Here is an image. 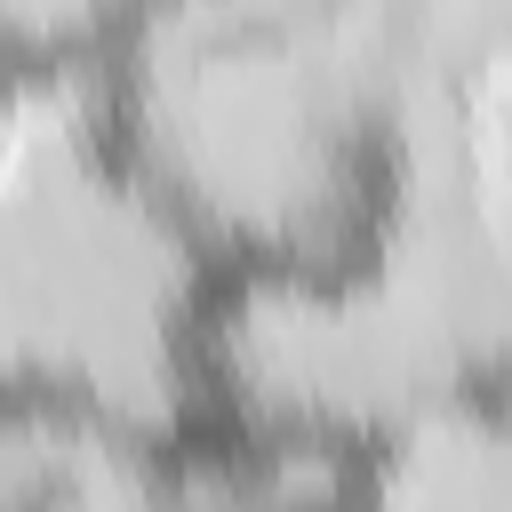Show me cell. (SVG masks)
<instances>
[{"label":"cell","instance_id":"obj_1","mask_svg":"<svg viewBox=\"0 0 512 512\" xmlns=\"http://www.w3.org/2000/svg\"><path fill=\"white\" fill-rule=\"evenodd\" d=\"M80 88L112 184L184 240L192 280L336 272L448 192H504L496 8H112Z\"/></svg>","mask_w":512,"mask_h":512},{"label":"cell","instance_id":"obj_2","mask_svg":"<svg viewBox=\"0 0 512 512\" xmlns=\"http://www.w3.org/2000/svg\"><path fill=\"white\" fill-rule=\"evenodd\" d=\"M176 432L64 368L0 376V512H168Z\"/></svg>","mask_w":512,"mask_h":512},{"label":"cell","instance_id":"obj_3","mask_svg":"<svg viewBox=\"0 0 512 512\" xmlns=\"http://www.w3.org/2000/svg\"><path fill=\"white\" fill-rule=\"evenodd\" d=\"M504 360L448 376L384 416L328 488V512H512V392Z\"/></svg>","mask_w":512,"mask_h":512},{"label":"cell","instance_id":"obj_4","mask_svg":"<svg viewBox=\"0 0 512 512\" xmlns=\"http://www.w3.org/2000/svg\"><path fill=\"white\" fill-rule=\"evenodd\" d=\"M112 8H0V184L32 144L48 96L88 80Z\"/></svg>","mask_w":512,"mask_h":512},{"label":"cell","instance_id":"obj_5","mask_svg":"<svg viewBox=\"0 0 512 512\" xmlns=\"http://www.w3.org/2000/svg\"><path fill=\"white\" fill-rule=\"evenodd\" d=\"M168 512H328V504L288 496V488H264L248 472H224V464H208V456H192L176 440V504Z\"/></svg>","mask_w":512,"mask_h":512}]
</instances>
